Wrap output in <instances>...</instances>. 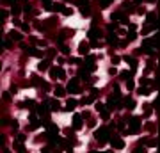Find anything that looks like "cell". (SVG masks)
Here are the masks:
<instances>
[{
  "instance_id": "5bb4252c",
  "label": "cell",
  "mask_w": 160,
  "mask_h": 153,
  "mask_svg": "<svg viewBox=\"0 0 160 153\" xmlns=\"http://www.w3.org/2000/svg\"><path fill=\"white\" fill-rule=\"evenodd\" d=\"M87 36H89L91 41H96V39H100L103 34H101V30H100V29H94V27H93V29L89 30V34H87Z\"/></svg>"
},
{
  "instance_id": "74e56055",
  "label": "cell",
  "mask_w": 160,
  "mask_h": 153,
  "mask_svg": "<svg viewBox=\"0 0 160 153\" xmlns=\"http://www.w3.org/2000/svg\"><path fill=\"white\" fill-rule=\"evenodd\" d=\"M80 63H82V61H80V59H77V57H71V59H69V64H75V66H78Z\"/></svg>"
},
{
  "instance_id": "52a82bcc",
  "label": "cell",
  "mask_w": 160,
  "mask_h": 153,
  "mask_svg": "<svg viewBox=\"0 0 160 153\" xmlns=\"http://www.w3.org/2000/svg\"><path fill=\"white\" fill-rule=\"evenodd\" d=\"M77 5H78L80 13H82L84 16H89V14H91V7H89V2H87V0H77Z\"/></svg>"
},
{
  "instance_id": "d4e9b609",
  "label": "cell",
  "mask_w": 160,
  "mask_h": 153,
  "mask_svg": "<svg viewBox=\"0 0 160 153\" xmlns=\"http://www.w3.org/2000/svg\"><path fill=\"white\" fill-rule=\"evenodd\" d=\"M9 37L14 39V41H21V34L18 32V30H9Z\"/></svg>"
},
{
  "instance_id": "ee69618b",
  "label": "cell",
  "mask_w": 160,
  "mask_h": 153,
  "mask_svg": "<svg viewBox=\"0 0 160 153\" xmlns=\"http://www.w3.org/2000/svg\"><path fill=\"white\" fill-rule=\"evenodd\" d=\"M103 109H105V105H103V103H96V110H100V112H101Z\"/></svg>"
},
{
  "instance_id": "4dcf8cb0",
  "label": "cell",
  "mask_w": 160,
  "mask_h": 153,
  "mask_svg": "<svg viewBox=\"0 0 160 153\" xmlns=\"http://www.w3.org/2000/svg\"><path fill=\"white\" fill-rule=\"evenodd\" d=\"M135 37H137V34H135V30H128V36H126V43H128V41H133Z\"/></svg>"
},
{
  "instance_id": "1f68e13d",
  "label": "cell",
  "mask_w": 160,
  "mask_h": 153,
  "mask_svg": "<svg viewBox=\"0 0 160 153\" xmlns=\"http://www.w3.org/2000/svg\"><path fill=\"white\" fill-rule=\"evenodd\" d=\"M132 75H133L132 71H121V75H119V77H121L123 80H128V78H132Z\"/></svg>"
},
{
  "instance_id": "836d02e7",
  "label": "cell",
  "mask_w": 160,
  "mask_h": 153,
  "mask_svg": "<svg viewBox=\"0 0 160 153\" xmlns=\"http://www.w3.org/2000/svg\"><path fill=\"white\" fill-rule=\"evenodd\" d=\"M11 13H13V14H20V13H21V7H20L18 4H14L13 7H11Z\"/></svg>"
},
{
  "instance_id": "bcb514c9",
  "label": "cell",
  "mask_w": 160,
  "mask_h": 153,
  "mask_svg": "<svg viewBox=\"0 0 160 153\" xmlns=\"http://www.w3.org/2000/svg\"><path fill=\"white\" fill-rule=\"evenodd\" d=\"M4 46H5V48H11V39H5V41H4Z\"/></svg>"
},
{
  "instance_id": "8992f818",
  "label": "cell",
  "mask_w": 160,
  "mask_h": 153,
  "mask_svg": "<svg viewBox=\"0 0 160 153\" xmlns=\"http://www.w3.org/2000/svg\"><path fill=\"white\" fill-rule=\"evenodd\" d=\"M50 77L52 78H66V71H64L61 66H55V68H50Z\"/></svg>"
},
{
  "instance_id": "7c38bea8",
  "label": "cell",
  "mask_w": 160,
  "mask_h": 153,
  "mask_svg": "<svg viewBox=\"0 0 160 153\" xmlns=\"http://www.w3.org/2000/svg\"><path fill=\"white\" fill-rule=\"evenodd\" d=\"M43 125L46 126V134H59V128H57V125L55 123H50V121H43Z\"/></svg>"
},
{
  "instance_id": "ffe728a7",
  "label": "cell",
  "mask_w": 160,
  "mask_h": 153,
  "mask_svg": "<svg viewBox=\"0 0 160 153\" xmlns=\"http://www.w3.org/2000/svg\"><path fill=\"white\" fill-rule=\"evenodd\" d=\"M137 93L141 95V96H149V95H151V87H146V86H141V87L137 89Z\"/></svg>"
},
{
  "instance_id": "4316f807",
  "label": "cell",
  "mask_w": 160,
  "mask_h": 153,
  "mask_svg": "<svg viewBox=\"0 0 160 153\" xmlns=\"http://www.w3.org/2000/svg\"><path fill=\"white\" fill-rule=\"evenodd\" d=\"M59 48H61V52H62L64 55H69V48L62 43V39H59Z\"/></svg>"
},
{
  "instance_id": "ab89813d",
  "label": "cell",
  "mask_w": 160,
  "mask_h": 153,
  "mask_svg": "<svg viewBox=\"0 0 160 153\" xmlns=\"http://www.w3.org/2000/svg\"><path fill=\"white\" fill-rule=\"evenodd\" d=\"M123 5H125V9H126L128 13H133V5H132V4H128V2H126V4H123Z\"/></svg>"
},
{
  "instance_id": "8fae6325",
  "label": "cell",
  "mask_w": 160,
  "mask_h": 153,
  "mask_svg": "<svg viewBox=\"0 0 160 153\" xmlns=\"http://www.w3.org/2000/svg\"><path fill=\"white\" fill-rule=\"evenodd\" d=\"M110 144H112V148H116V150H123V148H125V141H123L121 137L114 135V137H110Z\"/></svg>"
},
{
  "instance_id": "2e32d148",
  "label": "cell",
  "mask_w": 160,
  "mask_h": 153,
  "mask_svg": "<svg viewBox=\"0 0 160 153\" xmlns=\"http://www.w3.org/2000/svg\"><path fill=\"white\" fill-rule=\"evenodd\" d=\"M107 41H109V45H112V46H117V45H119V41H117V34H114V32H109Z\"/></svg>"
},
{
  "instance_id": "83f0119b",
  "label": "cell",
  "mask_w": 160,
  "mask_h": 153,
  "mask_svg": "<svg viewBox=\"0 0 160 153\" xmlns=\"http://www.w3.org/2000/svg\"><path fill=\"white\" fill-rule=\"evenodd\" d=\"M125 107H126V109H130V110H132V109H135V101H133L132 98H125Z\"/></svg>"
},
{
  "instance_id": "277c9868",
  "label": "cell",
  "mask_w": 160,
  "mask_h": 153,
  "mask_svg": "<svg viewBox=\"0 0 160 153\" xmlns=\"http://www.w3.org/2000/svg\"><path fill=\"white\" fill-rule=\"evenodd\" d=\"M66 91H68V93H71V95H78V93H80V87H78V78H71L69 82H68Z\"/></svg>"
},
{
  "instance_id": "4fadbf2b",
  "label": "cell",
  "mask_w": 160,
  "mask_h": 153,
  "mask_svg": "<svg viewBox=\"0 0 160 153\" xmlns=\"http://www.w3.org/2000/svg\"><path fill=\"white\" fill-rule=\"evenodd\" d=\"M82 125H84V123H82V116L75 114V116H73V121H71V128H73V130H80Z\"/></svg>"
},
{
  "instance_id": "d6986e66",
  "label": "cell",
  "mask_w": 160,
  "mask_h": 153,
  "mask_svg": "<svg viewBox=\"0 0 160 153\" xmlns=\"http://www.w3.org/2000/svg\"><path fill=\"white\" fill-rule=\"evenodd\" d=\"M123 59L126 61L128 64H130V68H132V73H133V71L137 69V61H135L133 57H130V55H126V57H123Z\"/></svg>"
},
{
  "instance_id": "680465c9",
  "label": "cell",
  "mask_w": 160,
  "mask_h": 153,
  "mask_svg": "<svg viewBox=\"0 0 160 153\" xmlns=\"http://www.w3.org/2000/svg\"><path fill=\"white\" fill-rule=\"evenodd\" d=\"M148 2H155V0H148Z\"/></svg>"
},
{
  "instance_id": "7a4b0ae2",
  "label": "cell",
  "mask_w": 160,
  "mask_h": 153,
  "mask_svg": "<svg viewBox=\"0 0 160 153\" xmlns=\"http://www.w3.org/2000/svg\"><path fill=\"white\" fill-rule=\"evenodd\" d=\"M94 137H96V141H98V142L105 144V142L110 139V130H109V126H101V128H98V130H96V134H94Z\"/></svg>"
},
{
  "instance_id": "44dd1931",
  "label": "cell",
  "mask_w": 160,
  "mask_h": 153,
  "mask_svg": "<svg viewBox=\"0 0 160 153\" xmlns=\"http://www.w3.org/2000/svg\"><path fill=\"white\" fill-rule=\"evenodd\" d=\"M78 52H80L82 55H87V54H89V43H85V41L80 43V45H78Z\"/></svg>"
},
{
  "instance_id": "91938a15",
  "label": "cell",
  "mask_w": 160,
  "mask_h": 153,
  "mask_svg": "<svg viewBox=\"0 0 160 153\" xmlns=\"http://www.w3.org/2000/svg\"><path fill=\"white\" fill-rule=\"evenodd\" d=\"M66 2H68V0H66Z\"/></svg>"
},
{
  "instance_id": "603a6c76",
  "label": "cell",
  "mask_w": 160,
  "mask_h": 153,
  "mask_svg": "<svg viewBox=\"0 0 160 153\" xmlns=\"http://www.w3.org/2000/svg\"><path fill=\"white\" fill-rule=\"evenodd\" d=\"M71 36H75V30H71V29H64L62 32H61V36H59V39H64V37H71Z\"/></svg>"
},
{
  "instance_id": "f35d334b",
  "label": "cell",
  "mask_w": 160,
  "mask_h": 153,
  "mask_svg": "<svg viewBox=\"0 0 160 153\" xmlns=\"http://www.w3.org/2000/svg\"><path fill=\"white\" fill-rule=\"evenodd\" d=\"M62 14H64V16H71V14H73V11H71L69 7H64V9H62Z\"/></svg>"
},
{
  "instance_id": "7dc6e473",
  "label": "cell",
  "mask_w": 160,
  "mask_h": 153,
  "mask_svg": "<svg viewBox=\"0 0 160 153\" xmlns=\"http://www.w3.org/2000/svg\"><path fill=\"white\" fill-rule=\"evenodd\" d=\"M133 153H146V148H142V146H141V148H139V150H135Z\"/></svg>"
},
{
  "instance_id": "30bf717a",
  "label": "cell",
  "mask_w": 160,
  "mask_h": 153,
  "mask_svg": "<svg viewBox=\"0 0 160 153\" xmlns=\"http://www.w3.org/2000/svg\"><path fill=\"white\" fill-rule=\"evenodd\" d=\"M29 119H30V126H29V130H36L39 125H43V119H39V118L34 114V112L30 114V118H29Z\"/></svg>"
},
{
  "instance_id": "7bdbcfd3",
  "label": "cell",
  "mask_w": 160,
  "mask_h": 153,
  "mask_svg": "<svg viewBox=\"0 0 160 153\" xmlns=\"http://www.w3.org/2000/svg\"><path fill=\"white\" fill-rule=\"evenodd\" d=\"M128 30H137V25L135 23H128Z\"/></svg>"
},
{
  "instance_id": "7402d4cb",
  "label": "cell",
  "mask_w": 160,
  "mask_h": 153,
  "mask_svg": "<svg viewBox=\"0 0 160 153\" xmlns=\"http://www.w3.org/2000/svg\"><path fill=\"white\" fill-rule=\"evenodd\" d=\"M89 73L91 71L89 69H85V68H82V69H78V78H82V80H89Z\"/></svg>"
},
{
  "instance_id": "e575fe53",
  "label": "cell",
  "mask_w": 160,
  "mask_h": 153,
  "mask_svg": "<svg viewBox=\"0 0 160 153\" xmlns=\"http://www.w3.org/2000/svg\"><path fill=\"white\" fill-rule=\"evenodd\" d=\"M43 5H45V9H46V11H52V0H43Z\"/></svg>"
},
{
  "instance_id": "b9f144b4",
  "label": "cell",
  "mask_w": 160,
  "mask_h": 153,
  "mask_svg": "<svg viewBox=\"0 0 160 153\" xmlns=\"http://www.w3.org/2000/svg\"><path fill=\"white\" fill-rule=\"evenodd\" d=\"M126 87H128V89H133V80H132V78L126 80Z\"/></svg>"
},
{
  "instance_id": "ac0fdd59",
  "label": "cell",
  "mask_w": 160,
  "mask_h": 153,
  "mask_svg": "<svg viewBox=\"0 0 160 153\" xmlns=\"http://www.w3.org/2000/svg\"><path fill=\"white\" fill-rule=\"evenodd\" d=\"M48 110H50L48 103H43V105H37V114H39V116H46V114H48Z\"/></svg>"
},
{
  "instance_id": "11a10c76",
  "label": "cell",
  "mask_w": 160,
  "mask_h": 153,
  "mask_svg": "<svg viewBox=\"0 0 160 153\" xmlns=\"http://www.w3.org/2000/svg\"><path fill=\"white\" fill-rule=\"evenodd\" d=\"M5 2H11V4L14 5V4H16V0H5Z\"/></svg>"
},
{
  "instance_id": "db71d44e",
  "label": "cell",
  "mask_w": 160,
  "mask_h": 153,
  "mask_svg": "<svg viewBox=\"0 0 160 153\" xmlns=\"http://www.w3.org/2000/svg\"><path fill=\"white\" fill-rule=\"evenodd\" d=\"M91 153H112V151H91Z\"/></svg>"
},
{
  "instance_id": "6f0895ef",
  "label": "cell",
  "mask_w": 160,
  "mask_h": 153,
  "mask_svg": "<svg viewBox=\"0 0 160 153\" xmlns=\"http://www.w3.org/2000/svg\"><path fill=\"white\" fill-rule=\"evenodd\" d=\"M142 2V0H135V4H141Z\"/></svg>"
},
{
  "instance_id": "d590c367",
  "label": "cell",
  "mask_w": 160,
  "mask_h": 153,
  "mask_svg": "<svg viewBox=\"0 0 160 153\" xmlns=\"http://www.w3.org/2000/svg\"><path fill=\"white\" fill-rule=\"evenodd\" d=\"M101 118H103V119H109V118H110V110H109V109H103V110H101Z\"/></svg>"
},
{
  "instance_id": "6da1fadb",
  "label": "cell",
  "mask_w": 160,
  "mask_h": 153,
  "mask_svg": "<svg viewBox=\"0 0 160 153\" xmlns=\"http://www.w3.org/2000/svg\"><path fill=\"white\" fill-rule=\"evenodd\" d=\"M126 121H128V125H130V128L125 132V135H133V134H137L139 128H141V118H139V116H132V118H128Z\"/></svg>"
},
{
  "instance_id": "816d5d0a",
  "label": "cell",
  "mask_w": 160,
  "mask_h": 153,
  "mask_svg": "<svg viewBox=\"0 0 160 153\" xmlns=\"http://www.w3.org/2000/svg\"><path fill=\"white\" fill-rule=\"evenodd\" d=\"M21 29H23L25 32H29V25H27V23H23V25H21Z\"/></svg>"
},
{
  "instance_id": "484cf974",
  "label": "cell",
  "mask_w": 160,
  "mask_h": 153,
  "mask_svg": "<svg viewBox=\"0 0 160 153\" xmlns=\"http://www.w3.org/2000/svg\"><path fill=\"white\" fill-rule=\"evenodd\" d=\"M32 105H34V101H32V100H25V101H21L18 107H20V109H30Z\"/></svg>"
},
{
  "instance_id": "8d00e7d4",
  "label": "cell",
  "mask_w": 160,
  "mask_h": 153,
  "mask_svg": "<svg viewBox=\"0 0 160 153\" xmlns=\"http://www.w3.org/2000/svg\"><path fill=\"white\" fill-rule=\"evenodd\" d=\"M109 4H112V0H100V7H101V9L109 7Z\"/></svg>"
},
{
  "instance_id": "9a60e30c",
  "label": "cell",
  "mask_w": 160,
  "mask_h": 153,
  "mask_svg": "<svg viewBox=\"0 0 160 153\" xmlns=\"http://www.w3.org/2000/svg\"><path fill=\"white\" fill-rule=\"evenodd\" d=\"M78 103H77V100H73V98H69L68 101H66V107H62V110H66V112H71V110H75V107H77Z\"/></svg>"
},
{
  "instance_id": "60d3db41",
  "label": "cell",
  "mask_w": 160,
  "mask_h": 153,
  "mask_svg": "<svg viewBox=\"0 0 160 153\" xmlns=\"http://www.w3.org/2000/svg\"><path fill=\"white\" fill-rule=\"evenodd\" d=\"M32 84H34V86H43V82H41V78H37V77H34V78H32Z\"/></svg>"
},
{
  "instance_id": "681fc988",
  "label": "cell",
  "mask_w": 160,
  "mask_h": 153,
  "mask_svg": "<svg viewBox=\"0 0 160 153\" xmlns=\"http://www.w3.org/2000/svg\"><path fill=\"white\" fill-rule=\"evenodd\" d=\"M14 25H16V27H20V29H21V25H23V23H21V22H20V20H14Z\"/></svg>"
},
{
  "instance_id": "f1b7e54d",
  "label": "cell",
  "mask_w": 160,
  "mask_h": 153,
  "mask_svg": "<svg viewBox=\"0 0 160 153\" xmlns=\"http://www.w3.org/2000/svg\"><path fill=\"white\" fill-rule=\"evenodd\" d=\"M48 66H50V61H48V59H45L43 63H39L37 69H39V71H45V69H48Z\"/></svg>"
},
{
  "instance_id": "f6af8a7d",
  "label": "cell",
  "mask_w": 160,
  "mask_h": 153,
  "mask_svg": "<svg viewBox=\"0 0 160 153\" xmlns=\"http://www.w3.org/2000/svg\"><path fill=\"white\" fill-rule=\"evenodd\" d=\"M141 84H142V86H148V84H149V78H141Z\"/></svg>"
},
{
  "instance_id": "c3c4849f",
  "label": "cell",
  "mask_w": 160,
  "mask_h": 153,
  "mask_svg": "<svg viewBox=\"0 0 160 153\" xmlns=\"http://www.w3.org/2000/svg\"><path fill=\"white\" fill-rule=\"evenodd\" d=\"M23 11H25V13H30V11H32V7H30V5H29V4H27V5H25V7H23Z\"/></svg>"
},
{
  "instance_id": "9f6ffc18",
  "label": "cell",
  "mask_w": 160,
  "mask_h": 153,
  "mask_svg": "<svg viewBox=\"0 0 160 153\" xmlns=\"http://www.w3.org/2000/svg\"><path fill=\"white\" fill-rule=\"evenodd\" d=\"M4 153H11V151H9V150H7V148H4Z\"/></svg>"
},
{
  "instance_id": "9c48e42d",
  "label": "cell",
  "mask_w": 160,
  "mask_h": 153,
  "mask_svg": "<svg viewBox=\"0 0 160 153\" xmlns=\"http://www.w3.org/2000/svg\"><path fill=\"white\" fill-rule=\"evenodd\" d=\"M85 69H89V71H94L96 69V57L94 55H89L85 57Z\"/></svg>"
},
{
  "instance_id": "cb8c5ba5",
  "label": "cell",
  "mask_w": 160,
  "mask_h": 153,
  "mask_svg": "<svg viewBox=\"0 0 160 153\" xmlns=\"http://www.w3.org/2000/svg\"><path fill=\"white\" fill-rule=\"evenodd\" d=\"M48 107H50L52 110H62V107H61V103H59L57 100H50V101H48Z\"/></svg>"
},
{
  "instance_id": "f907efd6",
  "label": "cell",
  "mask_w": 160,
  "mask_h": 153,
  "mask_svg": "<svg viewBox=\"0 0 160 153\" xmlns=\"http://www.w3.org/2000/svg\"><path fill=\"white\" fill-rule=\"evenodd\" d=\"M0 16H2V18H7V16H9V13H7V11H2V13H0Z\"/></svg>"
},
{
  "instance_id": "5b68a950",
  "label": "cell",
  "mask_w": 160,
  "mask_h": 153,
  "mask_svg": "<svg viewBox=\"0 0 160 153\" xmlns=\"http://www.w3.org/2000/svg\"><path fill=\"white\" fill-rule=\"evenodd\" d=\"M110 20H114L116 23L119 22V23H123V25H128V16H126L125 13H121V11H116V13H112Z\"/></svg>"
},
{
  "instance_id": "3957f363",
  "label": "cell",
  "mask_w": 160,
  "mask_h": 153,
  "mask_svg": "<svg viewBox=\"0 0 160 153\" xmlns=\"http://www.w3.org/2000/svg\"><path fill=\"white\" fill-rule=\"evenodd\" d=\"M153 46H155V37H146L144 41H142V52L144 54H155L153 52Z\"/></svg>"
},
{
  "instance_id": "f546056e",
  "label": "cell",
  "mask_w": 160,
  "mask_h": 153,
  "mask_svg": "<svg viewBox=\"0 0 160 153\" xmlns=\"http://www.w3.org/2000/svg\"><path fill=\"white\" fill-rule=\"evenodd\" d=\"M64 95H66V89H64L62 86H57V87H55V96L61 98V96H64Z\"/></svg>"
},
{
  "instance_id": "ba28073f",
  "label": "cell",
  "mask_w": 160,
  "mask_h": 153,
  "mask_svg": "<svg viewBox=\"0 0 160 153\" xmlns=\"http://www.w3.org/2000/svg\"><path fill=\"white\" fill-rule=\"evenodd\" d=\"M21 48L25 50V54H29L32 57H43V52H41V50H37V48H34V46H27V45L21 43Z\"/></svg>"
},
{
  "instance_id": "d6a6232c",
  "label": "cell",
  "mask_w": 160,
  "mask_h": 153,
  "mask_svg": "<svg viewBox=\"0 0 160 153\" xmlns=\"http://www.w3.org/2000/svg\"><path fill=\"white\" fill-rule=\"evenodd\" d=\"M62 9H64V5H62V4H53V5H52V11H57V13H62Z\"/></svg>"
},
{
  "instance_id": "f5cc1de1",
  "label": "cell",
  "mask_w": 160,
  "mask_h": 153,
  "mask_svg": "<svg viewBox=\"0 0 160 153\" xmlns=\"http://www.w3.org/2000/svg\"><path fill=\"white\" fill-rule=\"evenodd\" d=\"M43 153H52V151H50V148H43Z\"/></svg>"
},
{
  "instance_id": "e0dca14e",
  "label": "cell",
  "mask_w": 160,
  "mask_h": 153,
  "mask_svg": "<svg viewBox=\"0 0 160 153\" xmlns=\"http://www.w3.org/2000/svg\"><path fill=\"white\" fill-rule=\"evenodd\" d=\"M146 22L151 23L153 29H157V14H155V13H148V14H146Z\"/></svg>"
}]
</instances>
